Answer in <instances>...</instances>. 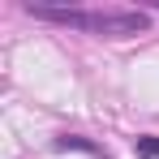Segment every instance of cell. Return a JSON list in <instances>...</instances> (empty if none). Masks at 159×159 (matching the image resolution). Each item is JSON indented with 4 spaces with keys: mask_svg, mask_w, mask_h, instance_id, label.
<instances>
[{
    "mask_svg": "<svg viewBox=\"0 0 159 159\" xmlns=\"http://www.w3.org/2000/svg\"><path fill=\"white\" fill-rule=\"evenodd\" d=\"M39 22H56V26H73L86 34H103V39H129L151 26L146 13H86V9H52V4H26Z\"/></svg>",
    "mask_w": 159,
    "mask_h": 159,
    "instance_id": "obj_1",
    "label": "cell"
},
{
    "mask_svg": "<svg viewBox=\"0 0 159 159\" xmlns=\"http://www.w3.org/2000/svg\"><path fill=\"white\" fill-rule=\"evenodd\" d=\"M56 151H86V155H99V146L86 142V138H78V133H60V138H56Z\"/></svg>",
    "mask_w": 159,
    "mask_h": 159,
    "instance_id": "obj_2",
    "label": "cell"
},
{
    "mask_svg": "<svg viewBox=\"0 0 159 159\" xmlns=\"http://www.w3.org/2000/svg\"><path fill=\"white\" fill-rule=\"evenodd\" d=\"M133 151H138V159H159V138L155 133H142L133 142Z\"/></svg>",
    "mask_w": 159,
    "mask_h": 159,
    "instance_id": "obj_3",
    "label": "cell"
}]
</instances>
